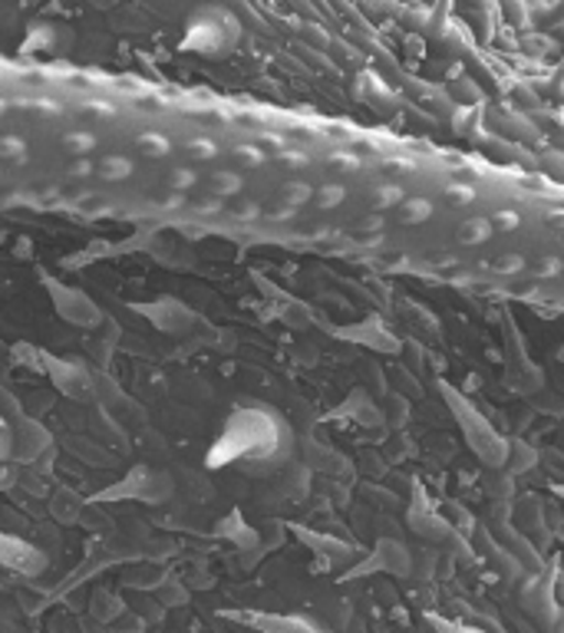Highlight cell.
<instances>
[{
    "mask_svg": "<svg viewBox=\"0 0 564 633\" xmlns=\"http://www.w3.org/2000/svg\"><path fill=\"white\" fill-rule=\"evenodd\" d=\"M290 452V429L272 406L262 403H245L235 406L219 432L209 442L205 465L212 472L225 469H245V472H262L278 465Z\"/></svg>",
    "mask_w": 564,
    "mask_h": 633,
    "instance_id": "cell-1",
    "label": "cell"
},
{
    "mask_svg": "<svg viewBox=\"0 0 564 633\" xmlns=\"http://www.w3.org/2000/svg\"><path fill=\"white\" fill-rule=\"evenodd\" d=\"M242 20L225 3H202L185 17L179 50L202 60H225L242 43Z\"/></svg>",
    "mask_w": 564,
    "mask_h": 633,
    "instance_id": "cell-2",
    "label": "cell"
},
{
    "mask_svg": "<svg viewBox=\"0 0 564 633\" xmlns=\"http://www.w3.org/2000/svg\"><path fill=\"white\" fill-rule=\"evenodd\" d=\"M175 492L172 479L162 469H149V465H136L132 472H126L116 485L103 489L93 502H142V505H162L169 502Z\"/></svg>",
    "mask_w": 564,
    "mask_h": 633,
    "instance_id": "cell-3",
    "label": "cell"
},
{
    "mask_svg": "<svg viewBox=\"0 0 564 633\" xmlns=\"http://www.w3.org/2000/svg\"><path fill=\"white\" fill-rule=\"evenodd\" d=\"M43 373L53 379V386L66 396V399H89L93 396V376L83 363L66 360V356H46L43 360Z\"/></svg>",
    "mask_w": 564,
    "mask_h": 633,
    "instance_id": "cell-4",
    "label": "cell"
},
{
    "mask_svg": "<svg viewBox=\"0 0 564 633\" xmlns=\"http://www.w3.org/2000/svg\"><path fill=\"white\" fill-rule=\"evenodd\" d=\"M50 301L56 308V314L63 316L66 323H76V326H96L103 314L96 308L93 298H86L83 291L70 288V285H60V281H50Z\"/></svg>",
    "mask_w": 564,
    "mask_h": 633,
    "instance_id": "cell-5",
    "label": "cell"
},
{
    "mask_svg": "<svg viewBox=\"0 0 564 633\" xmlns=\"http://www.w3.org/2000/svg\"><path fill=\"white\" fill-rule=\"evenodd\" d=\"M0 565L10 568V571H17V575L36 578V575L50 565V558H46L36 545H30L26 538L10 535V532H0Z\"/></svg>",
    "mask_w": 564,
    "mask_h": 633,
    "instance_id": "cell-6",
    "label": "cell"
},
{
    "mask_svg": "<svg viewBox=\"0 0 564 633\" xmlns=\"http://www.w3.org/2000/svg\"><path fill=\"white\" fill-rule=\"evenodd\" d=\"M136 314H142L152 326H159L162 333H185L192 323H199V316L192 308H185L175 298H159V301H146L136 304Z\"/></svg>",
    "mask_w": 564,
    "mask_h": 633,
    "instance_id": "cell-7",
    "label": "cell"
},
{
    "mask_svg": "<svg viewBox=\"0 0 564 633\" xmlns=\"http://www.w3.org/2000/svg\"><path fill=\"white\" fill-rule=\"evenodd\" d=\"M56 40H60V30H56L53 23H36V26L23 36L20 53H23V56H46V53L56 50Z\"/></svg>",
    "mask_w": 564,
    "mask_h": 633,
    "instance_id": "cell-8",
    "label": "cell"
},
{
    "mask_svg": "<svg viewBox=\"0 0 564 633\" xmlns=\"http://www.w3.org/2000/svg\"><path fill=\"white\" fill-rule=\"evenodd\" d=\"M10 449H13V439H10V429H7L3 419H0V459H7Z\"/></svg>",
    "mask_w": 564,
    "mask_h": 633,
    "instance_id": "cell-9",
    "label": "cell"
}]
</instances>
